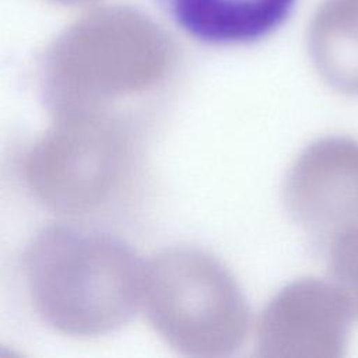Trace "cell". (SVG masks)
Returning a JSON list of instances; mask_svg holds the SVG:
<instances>
[{
  "label": "cell",
  "mask_w": 358,
  "mask_h": 358,
  "mask_svg": "<svg viewBox=\"0 0 358 358\" xmlns=\"http://www.w3.org/2000/svg\"><path fill=\"white\" fill-rule=\"evenodd\" d=\"M144 266L113 236L59 225L43 229L28 246L24 275L49 326L91 337L122 326L141 303Z\"/></svg>",
  "instance_id": "obj_1"
},
{
  "label": "cell",
  "mask_w": 358,
  "mask_h": 358,
  "mask_svg": "<svg viewBox=\"0 0 358 358\" xmlns=\"http://www.w3.org/2000/svg\"><path fill=\"white\" fill-rule=\"evenodd\" d=\"M141 303L158 334L197 357L224 355L243 341L249 315L225 267L194 248H172L144 266Z\"/></svg>",
  "instance_id": "obj_2"
},
{
  "label": "cell",
  "mask_w": 358,
  "mask_h": 358,
  "mask_svg": "<svg viewBox=\"0 0 358 358\" xmlns=\"http://www.w3.org/2000/svg\"><path fill=\"white\" fill-rule=\"evenodd\" d=\"M131 162L126 127L105 109L55 113L29 147L22 175L48 208L85 214L106 204L124 183Z\"/></svg>",
  "instance_id": "obj_3"
},
{
  "label": "cell",
  "mask_w": 358,
  "mask_h": 358,
  "mask_svg": "<svg viewBox=\"0 0 358 358\" xmlns=\"http://www.w3.org/2000/svg\"><path fill=\"white\" fill-rule=\"evenodd\" d=\"M190 38L214 46L259 42L291 15L296 0H154Z\"/></svg>",
  "instance_id": "obj_4"
},
{
  "label": "cell",
  "mask_w": 358,
  "mask_h": 358,
  "mask_svg": "<svg viewBox=\"0 0 358 358\" xmlns=\"http://www.w3.org/2000/svg\"><path fill=\"white\" fill-rule=\"evenodd\" d=\"M326 298L313 284H294L274 296L262 312L256 343L262 357L310 354L323 345Z\"/></svg>",
  "instance_id": "obj_5"
},
{
  "label": "cell",
  "mask_w": 358,
  "mask_h": 358,
  "mask_svg": "<svg viewBox=\"0 0 358 358\" xmlns=\"http://www.w3.org/2000/svg\"><path fill=\"white\" fill-rule=\"evenodd\" d=\"M313 48L322 67L336 76H358V0H329L322 8Z\"/></svg>",
  "instance_id": "obj_6"
}]
</instances>
